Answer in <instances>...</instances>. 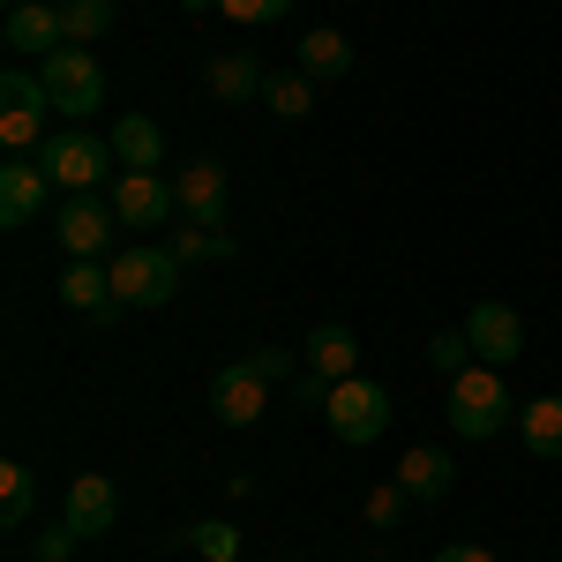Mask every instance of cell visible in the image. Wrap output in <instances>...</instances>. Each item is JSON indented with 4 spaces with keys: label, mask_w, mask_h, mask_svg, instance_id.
<instances>
[{
    "label": "cell",
    "mask_w": 562,
    "mask_h": 562,
    "mask_svg": "<svg viewBox=\"0 0 562 562\" xmlns=\"http://www.w3.org/2000/svg\"><path fill=\"white\" fill-rule=\"evenodd\" d=\"M510 383H503V368H487V360H473L465 375H450V428L465 435V442H487V435L510 428Z\"/></svg>",
    "instance_id": "1"
},
{
    "label": "cell",
    "mask_w": 562,
    "mask_h": 562,
    "mask_svg": "<svg viewBox=\"0 0 562 562\" xmlns=\"http://www.w3.org/2000/svg\"><path fill=\"white\" fill-rule=\"evenodd\" d=\"M45 98H53V113H68V121H90L98 105H105V68H98V53L90 45H60V53H45Z\"/></svg>",
    "instance_id": "2"
},
{
    "label": "cell",
    "mask_w": 562,
    "mask_h": 562,
    "mask_svg": "<svg viewBox=\"0 0 562 562\" xmlns=\"http://www.w3.org/2000/svg\"><path fill=\"white\" fill-rule=\"evenodd\" d=\"M105 270H113L121 307H166L180 293V256L173 248H121Z\"/></svg>",
    "instance_id": "3"
},
{
    "label": "cell",
    "mask_w": 562,
    "mask_h": 562,
    "mask_svg": "<svg viewBox=\"0 0 562 562\" xmlns=\"http://www.w3.org/2000/svg\"><path fill=\"white\" fill-rule=\"evenodd\" d=\"M323 420H330V435L338 442H383L390 428V390L368 383V375H346V383H330V405H323Z\"/></svg>",
    "instance_id": "4"
},
{
    "label": "cell",
    "mask_w": 562,
    "mask_h": 562,
    "mask_svg": "<svg viewBox=\"0 0 562 562\" xmlns=\"http://www.w3.org/2000/svg\"><path fill=\"white\" fill-rule=\"evenodd\" d=\"M45 180L53 188H68V195H90L98 180H105V166H121L113 158V143H98V135H83V128H68V135H45Z\"/></svg>",
    "instance_id": "5"
},
{
    "label": "cell",
    "mask_w": 562,
    "mask_h": 562,
    "mask_svg": "<svg viewBox=\"0 0 562 562\" xmlns=\"http://www.w3.org/2000/svg\"><path fill=\"white\" fill-rule=\"evenodd\" d=\"M113 203H98V195H68L60 217H53V240L68 248V262H98L105 256V240H113Z\"/></svg>",
    "instance_id": "6"
},
{
    "label": "cell",
    "mask_w": 562,
    "mask_h": 562,
    "mask_svg": "<svg viewBox=\"0 0 562 562\" xmlns=\"http://www.w3.org/2000/svg\"><path fill=\"white\" fill-rule=\"evenodd\" d=\"M262 405H270V383H262L248 360H225V368L211 375V413L225 420V428H256Z\"/></svg>",
    "instance_id": "7"
},
{
    "label": "cell",
    "mask_w": 562,
    "mask_h": 562,
    "mask_svg": "<svg viewBox=\"0 0 562 562\" xmlns=\"http://www.w3.org/2000/svg\"><path fill=\"white\" fill-rule=\"evenodd\" d=\"M465 338H473V352L487 360V368H510V360H525V323L510 301H480L473 315H465Z\"/></svg>",
    "instance_id": "8"
},
{
    "label": "cell",
    "mask_w": 562,
    "mask_h": 562,
    "mask_svg": "<svg viewBox=\"0 0 562 562\" xmlns=\"http://www.w3.org/2000/svg\"><path fill=\"white\" fill-rule=\"evenodd\" d=\"M105 203H113V217H121V225H166V217H180L173 180H158V173H121Z\"/></svg>",
    "instance_id": "9"
},
{
    "label": "cell",
    "mask_w": 562,
    "mask_h": 562,
    "mask_svg": "<svg viewBox=\"0 0 562 562\" xmlns=\"http://www.w3.org/2000/svg\"><path fill=\"white\" fill-rule=\"evenodd\" d=\"M8 53L23 60V53H60L68 45V23H60V0H15L8 8Z\"/></svg>",
    "instance_id": "10"
},
{
    "label": "cell",
    "mask_w": 562,
    "mask_h": 562,
    "mask_svg": "<svg viewBox=\"0 0 562 562\" xmlns=\"http://www.w3.org/2000/svg\"><path fill=\"white\" fill-rule=\"evenodd\" d=\"M173 195L188 225H225V166L217 158H188L173 173Z\"/></svg>",
    "instance_id": "11"
},
{
    "label": "cell",
    "mask_w": 562,
    "mask_h": 562,
    "mask_svg": "<svg viewBox=\"0 0 562 562\" xmlns=\"http://www.w3.org/2000/svg\"><path fill=\"white\" fill-rule=\"evenodd\" d=\"M60 518L76 525V540H105V525L121 518V495H113V480H105V473H76V480H68V503H60Z\"/></svg>",
    "instance_id": "12"
},
{
    "label": "cell",
    "mask_w": 562,
    "mask_h": 562,
    "mask_svg": "<svg viewBox=\"0 0 562 562\" xmlns=\"http://www.w3.org/2000/svg\"><path fill=\"white\" fill-rule=\"evenodd\" d=\"M105 143H113L121 173H158V166H166V135H158V121H150V113H121Z\"/></svg>",
    "instance_id": "13"
},
{
    "label": "cell",
    "mask_w": 562,
    "mask_h": 562,
    "mask_svg": "<svg viewBox=\"0 0 562 562\" xmlns=\"http://www.w3.org/2000/svg\"><path fill=\"white\" fill-rule=\"evenodd\" d=\"M60 301L76 307V315H98V323L121 315V293H113V270L105 262H68L60 270Z\"/></svg>",
    "instance_id": "14"
},
{
    "label": "cell",
    "mask_w": 562,
    "mask_h": 562,
    "mask_svg": "<svg viewBox=\"0 0 562 562\" xmlns=\"http://www.w3.org/2000/svg\"><path fill=\"white\" fill-rule=\"evenodd\" d=\"M397 487L413 495V503H442L450 495V480H458V465H450V450H435V442H420V450H405L397 458Z\"/></svg>",
    "instance_id": "15"
},
{
    "label": "cell",
    "mask_w": 562,
    "mask_h": 562,
    "mask_svg": "<svg viewBox=\"0 0 562 562\" xmlns=\"http://www.w3.org/2000/svg\"><path fill=\"white\" fill-rule=\"evenodd\" d=\"M307 368L330 375V383H346L352 368H360V338H352L346 323H315V330H307Z\"/></svg>",
    "instance_id": "16"
},
{
    "label": "cell",
    "mask_w": 562,
    "mask_h": 562,
    "mask_svg": "<svg viewBox=\"0 0 562 562\" xmlns=\"http://www.w3.org/2000/svg\"><path fill=\"white\" fill-rule=\"evenodd\" d=\"M45 203V166H0V225H31Z\"/></svg>",
    "instance_id": "17"
},
{
    "label": "cell",
    "mask_w": 562,
    "mask_h": 562,
    "mask_svg": "<svg viewBox=\"0 0 562 562\" xmlns=\"http://www.w3.org/2000/svg\"><path fill=\"white\" fill-rule=\"evenodd\" d=\"M211 90L225 98V105H248V98L270 90V76H262L256 53H217V60H211Z\"/></svg>",
    "instance_id": "18"
},
{
    "label": "cell",
    "mask_w": 562,
    "mask_h": 562,
    "mask_svg": "<svg viewBox=\"0 0 562 562\" xmlns=\"http://www.w3.org/2000/svg\"><path fill=\"white\" fill-rule=\"evenodd\" d=\"M518 428H525V450L540 465H562V397H532L518 413Z\"/></svg>",
    "instance_id": "19"
},
{
    "label": "cell",
    "mask_w": 562,
    "mask_h": 562,
    "mask_svg": "<svg viewBox=\"0 0 562 562\" xmlns=\"http://www.w3.org/2000/svg\"><path fill=\"white\" fill-rule=\"evenodd\" d=\"M166 248L180 256V270L188 262H233V233L225 225H166Z\"/></svg>",
    "instance_id": "20"
},
{
    "label": "cell",
    "mask_w": 562,
    "mask_h": 562,
    "mask_svg": "<svg viewBox=\"0 0 562 562\" xmlns=\"http://www.w3.org/2000/svg\"><path fill=\"white\" fill-rule=\"evenodd\" d=\"M352 68V45L338 38V31H307L301 38V76H315V83H338Z\"/></svg>",
    "instance_id": "21"
},
{
    "label": "cell",
    "mask_w": 562,
    "mask_h": 562,
    "mask_svg": "<svg viewBox=\"0 0 562 562\" xmlns=\"http://www.w3.org/2000/svg\"><path fill=\"white\" fill-rule=\"evenodd\" d=\"M262 105H270L278 121H307V113H315V76H301V68H293V76H270Z\"/></svg>",
    "instance_id": "22"
},
{
    "label": "cell",
    "mask_w": 562,
    "mask_h": 562,
    "mask_svg": "<svg viewBox=\"0 0 562 562\" xmlns=\"http://www.w3.org/2000/svg\"><path fill=\"white\" fill-rule=\"evenodd\" d=\"M60 23H68V45H98L113 31V0H60Z\"/></svg>",
    "instance_id": "23"
},
{
    "label": "cell",
    "mask_w": 562,
    "mask_h": 562,
    "mask_svg": "<svg viewBox=\"0 0 562 562\" xmlns=\"http://www.w3.org/2000/svg\"><path fill=\"white\" fill-rule=\"evenodd\" d=\"M31 510H38V480H31V465H0V518L31 525Z\"/></svg>",
    "instance_id": "24"
},
{
    "label": "cell",
    "mask_w": 562,
    "mask_h": 562,
    "mask_svg": "<svg viewBox=\"0 0 562 562\" xmlns=\"http://www.w3.org/2000/svg\"><path fill=\"white\" fill-rule=\"evenodd\" d=\"M428 360L442 368V375H465L480 352H473V338H465V330H435V338H428Z\"/></svg>",
    "instance_id": "25"
},
{
    "label": "cell",
    "mask_w": 562,
    "mask_h": 562,
    "mask_svg": "<svg viewBox=\"0 0 562 562\" xmlns=\"http://www.w3.org/2000/svg\"><path fill=\"white\" fill-rule=\"evenodd\" d=\"M293 0H217V15L225 23H240V31H262V23H278Z\"/></svg>",
    "instance_id": "26"
},
{
    "label": "cell",
    "mask_w": 562,
    "mask_h": 562,
    "mask_svg": "<svg viewBox=\"0 0 562 562\" xmlns=\"http://www.w3.org/2000/svg\"><path fill=\"white\" fill-rule=\"evenodd\" d=\"M188 540H195V555H203V562H233V555H240V532H233V525H225V518L195 525Z\"/></svg>",
    "instance_id": "27"
},
{
    "label": "cell",
    "mask_w": 562,
    "mask_h": 562,
    "mask_svg": "<svg viewBox=\"0 0 562 562\" xmlns=\"http://www.w3.org/2000/svg\"><path fill=\"white\" fill-rule=\"evenodd\" d=\"M405 503H413V495H405V487H397V480H390V487H375V495H368V503H360V518L375 525V532H390V525L405 518Z\"/></svg>",
    "instance_id": "28"
},
{
    "label": "cell",
    "mask_w": 562,
    "mask_h": 562,
    "mask_svg": "<svg viewBox=\"0 0 562 562\" xmlns=\"http://www.w3.org/2000/svg\"><path fill=\"white\" fill-rule=\"evenodd\" d=\"M76 548H83V540H76V525H68V518L45 525V532H31V562H68Z\"/></svg>",
    "instance_id": "29"
},
{
    "label": "cell",
    "mask_w": 562,
    "mask_h": 562,
    "mask_svg": "<svg viewBox=\"0 0 562 562\" xmlns=\"http://www.w3.org/2000/svg\"><path fill=\"white\" fill-rule=\"evenodd\" d=\"M240 360L256 368L262 383H293V375H301V360H293L285 346H256V352H240Z\"/></svg>",
    "instance_id": "30"
},
{
    "label": "cell",
    "mask_w": 562,
    "mask_h": 562,
    "mask_svg": "<svg viewBox=\"0 0 562 562\" xmlns=\"http://www.w3.org/2000/svg\"><path fill=\"white\" fill-rule=\"evenodd\" d=\"M435 562H495V548H480V540H450Z\"/></svg>",
    "instance_id": "31"
},
{
    "label": "cell",
    "mask_w": 562,
    "mask_h": 562,
    "mask_svg": "<svg viewBox=\"0 0 562 562\" xmlns=\"http://www.w3.org/2000/svg\"><path fill=\"white\" fill-rule=\"evenodd\" d=\"M195 562H203V555H195Z\"/></svg>",
    "instance_id": "32"
}]
</instances>
